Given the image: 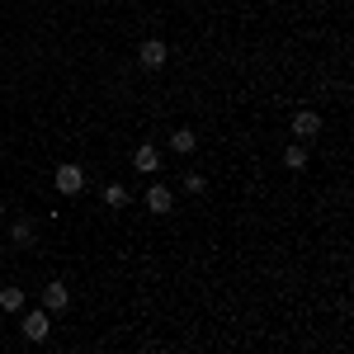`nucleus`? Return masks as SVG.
<instances>
[{"label": "nucleus", "instance_id": "nucleus-1", "mask_svg": "<svg viewBox=\"0 0 354 354\" xmlns=\"http://www.w3.org/2000/svg\"><path fill=\"white\" fill-rule=\"evenodd\" d=\"M53 185H57L62 198H76V194L85 189V170H81V165H57V170H53Z\"/></svg>", "mask_w": 354, "mask_h": 354}, {"label": "nucleus", "instance_id": "nucleus-2", "mask_svg": "<svg viewBox=\"0 0 354 354\" xmlns=\"http://www.w3.org/2000/svg\"><path fill=\"white\" fill-rule=\"evenodd\" d=\"M165 57H170V48H165L161 38H142V43H137V62H142L147 71H161Z\"/></svg>", "mask_w": 354, "mask_h": 354}, {"label": "nucleus", "instance_id": "nucleus-3", "mask_svg": "<svg viewBox=\"0 0 354 354\" xmlns=\"http://www.w3.org/2000/svg\"><path fill=\"white\" fill-rule=\"evenodd\" d=\"M48 330H53V312H48V307H43V312H24V340L43 345Z\"/></svg>", "mask_w": 354, "mask_h": 354}, {"label": "nucleus", "instance_id": "nucleus-4", "mask_svg": "<svg viewBox=\"0 0 354 354\" xmlns=\"http://www.w3.org/2000/svg\"><path fill=\"white\" fill-rule=\"evenodd\" d=\"M293 133H298V142H317V137H322V113L302 109L298 118H293Z\"/></svg>", "mask_w": 354, "mask_h": 354}, {"label": "nucleus", "instance_id": "nucleus-5", "mask_svg": "<svg viewBox=\"0 0 354 354\" xmlns=\"http://www.w3.org/2000/svg\"><path fill=\"white\" fill-rule=\"evenodd\" d=\"M147 208H151L156 218H165V213H175V194L165 189V185H151V189H147Z\"/></svg>", "mask_w": 354, "mask_h": 354}, {"label": "nucleus", "instance_id": "nucleus-6", "mask_svg": "<svg viewBox=\"0 0 354 354\" xmlns=\"http://www.w3.org/2000/svg\"><path fill=\"white\" fill-rule=\"evenodd\" d=\"M66 302H71L66 283H62V279H53V283L43 288V307H48V312H66Z\"/></svg>", "mask_w": 354, "mask_h": 354}, {"label": "nucleus", "instance_id": "nucleus-7", "mask_svg": "<svg viewBox=\"0 0 354 354\" xmlns=\"http://www.w3.org/2000/svg\"><path fill=\"white\" fill-rule=\"evenodd\" d=\"M133 165H137V170H142V175H156V170H161V151L142 142V147H137V151H133Z\"/></svg>", "mask_w": 354, "mask_h": 354}, {"label": "nucleus", "instance_id": "nucleus-8", "mask_svg": "<svg viewBox=\"0 0 354 354\" xmlns=\"http://www.w3.org/2000/svg\"><path fill=\"white\" fill-rule=\"evenodd\" d=\"M194 147H198V137H194L189 128H170V151H175V156H189Z\"/></svg>", "mask_w": 354, "mask_h": 354}, {"label": "nucleus", "instance_id": "nucleus-9", "mask_svg": "<svg viewBox=\"0 0 354 354\" xmlns=\"http://www.w3.org/2000/svg\"><path fill=\"white\" fill-rule=\"evenodd\" d=\"M0 307L5 312H24V288H0Z\"/></svg>", "mask_w": 354, "mask_h": 354}, {"label": "nucleus", "instance_id": "nucleus-10", "mask_svg": "<svg viewBox=\"0 0 354 354\" xmlns=\"http://www.w3.org/2000/svg\"><path fill=\"white\" fill-rule=\"evenodd\" d=\"M10 241L15 245H33V227H28V222H15V227H10Z\"/></svg>", "mask_w": 354, "mask_h": 354}, {"label": "nucleus", "instance_id": "nucleus-11", "mask_svg": "<svg viewBox=\"0 0 354 354\" xmlns=\"http://www.w3.org/2000/svg\"><path fill=\"white\" fill-rule=\"evenodd\" d=\"M283 165H288V170H302V165H307V147H288V151H283Z\"/></svg>", "mask_w": 354, "mask_h": 354}, {"label": "nucleus", "instance_id": "nucleus-12", "mask_svg": "<svg viewBox=\"0 0 354 354\" xmlns=\"http://www.w3.org/2000/svg\"><path fill=\"white\" fill-rule=\"evenodd\" d=\"M104 203H109V208H123V203H128V189H123V185H104Z\"/></svg>", "mask_w": 354, "mask_h": 354}, {"label": "nucleus", "instance_id": "nucleus-13", "mask_svg": "<svg viewBox=\"0 0 354 354\" xmlns=\"http://www.w3.org/2000/svg\"><path fill=\"white\" fill-rule=\"evenodd\" d=\"M185 189H189V194H203V175H185Z\"/></svg>", "mask_w": 354, "mask_h": 354}, {"label": "nucleus", "instance_id": "nucleus-14", "mask_svg": "<svg viewBox=\"0 0 354 354\" xmlns=\"http://www.w3.org/2000/svg\"><path fill=\"white\" fill-rule=\"evenodd\" d=\"M0 218H5V203H0Z\"/></svg>", "mask_w": 354, "mask_h": 354}]
</instances>
